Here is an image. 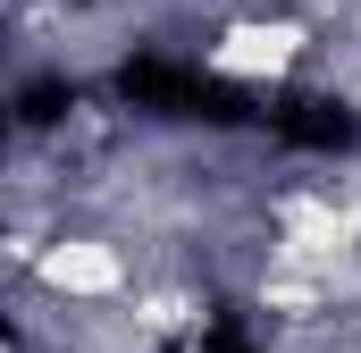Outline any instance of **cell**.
Returning a JSON list of instances; mask_svg holds the SVG:
<instances>
[{
	"instance_id": "obj_1",
	"label": "cell",
	"mask_w": 361,
	"mask_h": 353,
	"mask_svg": "<svg viewBox=\"0 0 361 353\" xmlns=\"http://www.w3.org/2000/svg\"><path fill=\"white\" fill-rule=\"evenodd\" d=\"M34 286L59 294V303H109V294L135 286V269H126V253L109 236H51L34 253Z\"/></svg>"
},
{
	"instance_id": "obj_3",
	"label": "cell",
	"mask_w": 361,
	"mask_h": 353,
	"mask_svg": "<svg viewBox=\"0 0 361 353\" xmlns=\"http://www.w3.org/2000/svg\"><path fill=\"white\" fill-rule=\"evenodd\" d=\"M135 320H143V328H193V303H185V294H143Z\"/></svg>"
},
{
	"instance_id": "obj_2",
	"label": "cell",
	"mask_w": 361,
	"mask_h": 353,
	"mask_svg": "<svg viewBox=\"0 0 361 353\" xmlns=\"http://www.w3.org/2000/svg\"><path fill=\"white\" fill-rule=\"evenodd\" d=\"M311 51V34L294 25V17H244V25H227L202 59H210V76H244V85H269L286 76L294 59Z\"/></svg>"
}]
</instances>
